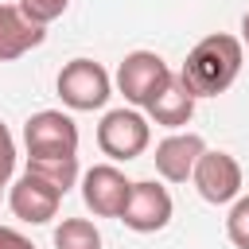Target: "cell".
I'll list each match as a JSON object with an SVG mask.
<instances>
[{
	"mask_svg": "<svg viewBox=\"0 0 249 249\" xmlns=\"http://www.w3.org/2000/svg\"><path fill=\"white\" fill-rule=\"evenodd\" d=\"M128 195H132V179H124L117 163H93L82 175V202L97 218H121Z\"/></svg>",
	"mask_w": 249,
	"mask_h": 249,
	"instance_id": "cell-7",
	"label": "cell"
},
{
	"mask_svg": "<svg viewBox=\"0 0 249 249\" xmlns=\"http://www.w3.org/2000/svg\"><path fill=\"white\" fill-rule=\"evenodd\" d=\"M202 152H206V140L198 136V132H171V136H163L160 144H156V171H160V179H167V183H187L191 175H195V163L202 160Z\"/></svg>",
	"mask_w": 249,
	"mask_h": 249,
	"instance_id": "cell-10",
	"label": "cell"
},
{
	"mask_svg": "<svg viewBox=\"0 0 249 249\" xmlns=\"http://www.w3.org/2000/svg\"><path fill=\"white\" fill-rule=\"evenodd\" d=\"M47 39V27L35 23L19 4H0V62L23 58Z\"/></svg>",
	"mask_w": 249,
	"mask_h": 249,
	"instance_id": "cell-11",
	"label": "cell"
},
{
	"mask_svg": "<svg viewBox=\"0 0 249 249\" xmlns=\"http://www.w3.org/2000/svg\"><path fill=\"white\" fill-rule=\"evenodd\" d=\"M226 237H230L237 249H249V195H241V198L230 202V214H226Z\"/></svg>",
	"mask_w": 249,
	"mask_h": 249,
	"instance_id": "cell-15",
	"label": "cell"
},
{
	"mask_svg": "<svg viewBox=\"0 0 249 249\" xmlns=\"http://www.w3.org/2000/svg\"><path fill=\"white\" fill-rule=\"evenodd\" d=\"M54 89H58V97H62L66 109H74V113H93V109H101V105L109 101L113 78H109V70H105L101 62H93V58H70V62L58 70Z\"/></svg>",
	"mask_w": 249,
	"mask_h": 249,
	"instance_id": "cell-2",
	"label": "cell"
},
{
	"mask_svg": "<svg viewBox=\"0 0 249 249\" xmlns=\"http://www.w3.org/2000/svg\"><path fill=\"white\" fill-rule=\"evenodd\" d=\"M195 105H198V97H195V93L187 89V82L175 74V78H171V82H167V86L148 101V109H144V113H148L156 124H163V128H175V132H179V128L195 117Z\"/></svg>",
	"mask_w": 249,
	"mask_h": 249,
	"instance_id": "cell-12",
	"label": "cell"
},
{
	"mask_svg": "<svg viewBox=\"0 0 249 249\" xmlns=\"http://www.w3.org/2000/svg\"><path fill=\"white\" fill-rule=\"evenodd\" d=\"M171 78H175V70H171L156 51H132V54H124L121 66H117V89H121L124 101L136 105V109H148V101H152Z\"/></svg>",
	"mask_w": 249,
	"mask_h": 249,
	"instance_id": "cell-3",
	"label": "cell"
},
{
	"mask_svg": "<svg viewBox=\"0 0 249 249\" xmlns=\"http://www.w3.org/2000/svg\"><path fill=\"white\" fill-rule=\"evenodd\" d=\"M27 156H78V124L62 109H39L23 124Z\"/></svg>",
	"mask_w": 249,
	"mask_h": 249,
	"instance_id": "cell-5",
	"label": "cell"
},
{
	"mask_svg": "<svg viewBox=\"0 0 249 249\" xmlns=\"http://www.w3.org/2000/svg\"><path fill=\"white\" fill-rule=\"evenodd\" d=\"M54 249H101V230L89 218H62L54 226Z\"/></svg>",
	"mask_w": 249,
	"mask_h": 249,
	"instance_id": "cell-14",
	"label": "cell"
},
{
	"mask_svg": "<svg viewBox=\"0 0 249 249\" xmlns=\"http://www.w3.org/2000/svg\"><path fill=\"white\" fill-rule=\"evenodd\" d=\"M241 62H245V47L237 35H226V31H214L206 39H198L179 70V78L187 82V89L195 97H218L226 93L237 74H241Z\"/></svg>",
	"mask_w": 249,
	"mask_h": 249,
	"instance_id": "cell-1",
	"label": "cell"
},
{
	"mask_svg": "<svg viewBox=\"0 0 249 249\" xmlns=\"http://www.w3.org/2000/svg\"><path fill=\"white\" fill-rule=\"evenodd\" d=\"M12 171H16V140H12L8 124L0 121V183H8Z\"/></svg>",
	"mask_w": 249,
	"mask_h": 249,
	"instance_id": "cell-17",
	"label": "cell"
},
{
	"mask_svg": "<svg viewBox=\"0 0 249 249\" xmlns=\"http://www.w3.org/2000/svg\"><path fill=\"white\" fill-rule=\"evenodd\" d=\"M0 249H35V245H31V237H23L19 230L0 226Z\"/></svg>",
	"mask_w": 249,
	"mask_h": 249,
	"instance_id": "cell-18",
	"label": "cell"
},
{
	"mask_svg": "<svg viewBox=\"0 0 249 249\" xmlns=\"http://www.w3.org/2000/svg\"><path fill=\"white\" fill-rule=\"evenodd\" d=\"M171 210H175V202H171L167 187L156 179H140V183H132V195L121 210V222L132 233H156L171 222Z\"/></svg>",
	"mask_w": 249,
	"mask_h": 249,
	"instance_id": "cell-8",
	"label": "cell"
},
{
	"mask_svg": "<svg viewBox=\"0 0 249 249\" xmlns=\"http://www.w3.org/2000/svg\"><path fill=\"white\" fill-rule=\"evenodd\" d=\"M4 187H8V183H0V198H4Z\"/></svg>",
	"mask_w": 249,
	"mask_h": 249,
	"instance_id": "cell-20",
	"label": "cell"
},
{
	"mask_svg": "<svg viewBox=\"0 0 249 249\" xmlns=\"http://www.w3.org/2000/svg\"><path fill=\"white\" fill-rule=\"evenodd\" d=\"M191 183H195V191H198L210 206H226V202L241 198V163H237L230 152L206 148L202 160L195 163Z\"/></svg>",
	"mask_w": 249,
	"mask_h": 249,
	"instance_id": "cell-6",
	"label": "cell"
},
{
	"mask_svg": "<svg viewBox=\"0 0 249 249\" xmlns=\"http://www.w3.org/2000/svg\"><path fill=\"white\" fill-rule=\"evenodd\" d=\"M237 39H241V47H245V51H249V12H245V16H241V35H237Z\"/></svg>",
	"mask_w": 249,
	"mask_h": 249,
	"instance_id": "cell-19",
	"label": "cell"
},
{
	"mask_svg": "<svg viewBox=\"0 0 249 249\" xmlns=\"http://www.w3.org/2000/svg\"><path fill=\"white\" fill-rule=\"evenodd\" d=\"M148 140H152V124L136 109H109L97 124V148L117 163H128V160L144 156Z\"/></svg>",
	"mask_w": 249,
	"mask_h": 249,
	"instance_id": "cell-4",
	"label": "cell"
},
{
	"mask_svg": "<svg viewBox=\"0 0 249 249\" xmlns=\"http://www.w3.org/2000/svg\"><path fill=\"white\" fill-rule=\"evenodd\" d=\"M19 8H23L35 23H43V27H47V23H54V19L70 8V0H19Z\"/></svg>",
	"mask_w": 249,
	"mask_h": 249,
	"instance_id": "cell-16",
	"label": "cell"
},
{
	"mask_svg": "<svg viewBox=\"0 0 249 249\" xmlns=\"http://www.w3.org/2000/svg\"><path fill=\"white\" fill-rule=\"evenodd\" d=\"M27 171L66 195L78 183V156H27Z\"/></svg>",
	"mask_w": 249,
	"mask_h": 249,
	"instance_id": "cell-13",
	"label": "cell"
},
{
	"mask_svg": "<svg viewBox=\"0 0 249 249\" xmlns=\"http://www.w3.org/2000/svg\"><path fill=\"white\" fill-rule=\"evenodd\" d=\"M58 202H62V191L51 187L47 179L31 175V171H23V175L12 183V191H8L12 214H16L19 222H27V226H47V222L58 214Z\"/></svg>",
	"mask_w": 249,
	"mask_h": 249,
	"instance_id": "cell-9",
	"label": "cell"
}]
</instances>
